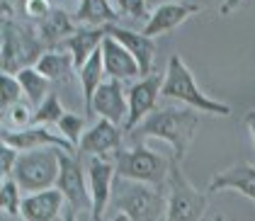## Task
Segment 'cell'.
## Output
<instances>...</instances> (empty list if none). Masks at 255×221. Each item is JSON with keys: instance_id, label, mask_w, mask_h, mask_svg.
<instances>
[{"instance_id": "obj_1", "label": "cell", "mask_w": 255, "mask_h": 221, "mask_svg": "<svg viewBox=\"0 0 255 221\" xmlns=\"http://www.w3.org/2000/svg\"><path fill=\"white\" fill-rule=\"evenodd\" d=\"M197 117L192 110H177V107H158L156 112H151L146 119L138 124L136 129L129 134V139L134 146H143L146 139H163L173 146V158L182 163L192 136L197 131Z\"/></svg>"}, {"instance_id": "obj_2", "label": "cell", "mask_w": 255, "mask_h": 221, "mask_svg": "<svg viewBox=\"0 0 255 221\" xmlns=\"http://www.w3.org/2000/svg\"><path fill=\"white\" fill-rule=\"evenodd\" d=\"M0 66L5 76H17L24 68H34L39 59L49 51L39 34L15 20H2V49H0Z\"/></svg>"}, {"instance_id": "obj_3", "label": "cell", "mask_w": 255, "mask_h": 221, "mask_svg": "<svg viewBox=\"0 0 255 221\" xmlns=\"http://www.w3.org/2000/svg\"><path fill=\"white\" fill-rule=\"evenodd\" d=\"M110 204L129 221H160L163 209H168L163 190H156L143 182L122 180V178L115 180Z\"/></svg>"}, {"instance_id": "obj_4", "label": "cell", "mask_w": 255, "mask_h": 221, "mask_svg": "<svg viewBox=\"0 0 255 221\" xmlns=\"http://www.w3.org/2000/svg\"><path fill=\"white\" fill-rule=\"evenodd\" d=\"M160 95L170 98V100L185 102L187 107H192L197 112H209V114H219V117L231 114L229 105L212 100L209 95H204L199 90V85L192 78V71L182 63L180 56H170V61H168V71H165V78H163V93Z\"/></svg>"}, {"instance_id": "obj_5", "label": "cell", "mask_w": 255, "mask_h": 221, "mask_svg": "<svg viewBox=\"0 0 255 221\" xmlns=\"http://www.w3.org/2000/svg\"><path fill=\"white\" fill-rule=\"evenodd\" d=\"M112 158L117 165V178L143 182V185H151L156 190H165L168 175H170V158L160 156L146 146H134L129 151L122 148Z\"/></svg>"}, {"instance_id": "obj_6", "label": "cell", "mask_w": 255, "mask_h": 221, "mask_svg": "<svg viewBox=\"0 0 255 221\" xmlns=\"http://www.w3.org/2000/svg\"><path fill=\"white\" fill-rule=\"evenodd\" d=\"M59 153L61 148H39L20 153L10 178L20 185V190H27L29 195L51 190V185H56L61 173Z\"/></svg>"}, {"instance_id": "obj_7", "label": "cell", "mask_w": 255, "mask_h": 221, "mask_svg": "<svg viewBox=\"0 0 255 221\" xmlns=\"http://www.w3.org/2000/svg\"><path fill=\"white\" fill-rule=\"evenodd\" d=\"M207 212V195L192 187L175 158H170L168 175V219L165 221H199Z\"/></svg>"}, {"instance_id": "obj_8", "label": "cell", "mask_w": 255, "mask_h": 221, "mask_svg": "<svg viewBox=\"0 0 255 221\" xmlns=\"http://www.w3.org/2000/svg\"><path fill=\"white\" fill-rule=\"evenodd\" d=\"M59 163L61 173L59 180H56V190L66 197L68 209H73L76 214H80V212L93 214V195H90L88 182H85V163L78 156L66 153V151L59 153Z\"/></svg>"}, {"instance_id": "obj_9", "label": "cell", "mask_w": 255, "mask_h": 221, "mask_svg": "<svg viewBox=\"0 0 255 221\" xmlns=\"http://www.w3.org/2000/svg\"><path fill=\"white\" fill-rule=\"evenodd\" d=\"M83 163H85V173L90 180V195H93V221H102L107 204L112 202L117 165H115V158H110V156H90Z\"/></svg>"}, {"instance_id": "obj_10", "label": "cell", "mask_w": 255, "mask_h": 221, "mask_svg": "<svg viewBox=\"0 0 255 221\" xmlns=\"http://www.w3.org/2000/svg\"><path fill=\"white\" fill-rule=\"evenodd\" d=\"M0 139H2L5 146H10V148H15V151H22V153H27V151H39V148H61V151H66V153L78 156V148L68 139H63V136L54 134V131H49V126H27V129H12V131L2 126Z\"/></svg>"}, {"instance_id": "obj_11", "label": "cell", "mask_w": 255, "mask_h": 221, "mask_svg": "<svg viewBox=\"0 0 255 221\" xmlns=\"http://www.w3.org/2000/svg\"><path fill=\"white\" fill-rule=\"evenodd\" d=\"M163 78L165 76H148L141 78L138 83H134L129 88V117L124 121V131L131 134L141 121L146 119L151 112H156V102L163 93Z\"/></svg>"}, {"instance_id": "obj_12", "label": "cell", "mask_w": 255, "mask_h": 221, "mask_svg": "<svg viewBox=\"0 0 255 221\" xmlns=\"http://www.w3.org/2000/svg\"><path fill=\"white\" fill-rule=\"evenodd\" d=\"M117 151H122V131L117 124L107 119H100L78 146V158L85 161L90 156H115Z\"/></svg>"}, {"instance_id": "obj_13", "label": "cell", "mask_w": 255, "mask_h": 221, "mask_svg": "<svg viewBox=\"0 0 255 221\" xmlns=\"http://www.w3.org/2000/svg\"><path fill=\"white\" fill-rule=\"evenodd\" d=\"M199 10H202V2H160L151 12V17L143 27V34L148 39H153L158 34H168L180 22H185L190 15H195Z\"/></svg>"}, {"instance_id": "obj_14", "label": "cell", "mask_w": 255, "mask_h": 221, "mask_svg": "<svg viewBox=\"0 0 255 221\" xmlns=\"http://www.w3.org/2000/svg\"><path fill=\"white\" fill-rule=\"evenodd\" d=\"M107 37L117 39L134 59H136L138 68H141V76L148 78L153 76V56H156V41L148 39L143 32H131V29H122L117 24H110L107 27Z\"/></svg>"}, {"instance_id": "obj_15", "label": "cell", "mask_w": 255, "mask_h": 221, "mask_svg": "<svg viewBox=\"0 0 255 221\" xmlns=\"http://www.w3.org/2000/svg\"><path fill=\"white\" fill-rule=\"evenodd\" d=\"M93 114H98L100 119H107L112 124H124L129 117V105H127V95L122 90L119 81H107L100 85V90L93 98Z\"/></svg>"}, {"instance_id": "obj_16", "label": "cell", "mask_w": 255, "mask_h": 221, "mask_svg": "<svg viewBox=\"0 0 255 221\" xmlns=\"http://www.w3.org/2000/svg\"><path fill=\"white\" fill-rule=\"evenodd\" d=\"M102 59H105V73L110 81H131L141 76V68H138L136 59L119 44L117 39L107 37L102 44Z\"/></svg>"}, {"instance_id": "obj_17", "label": "cell", "mask_w": 255, "mask_h": 221, "mask_svg": "<svg viewBox=\"0 0 255 221\" xmlns=\"http://www.w3.org/2000/svg\"><path fill=\"white\" fill-rule=\"evenodd\" d=\"M63 202H66V197L59 190H44V192L27 195L22 200L20 217L24 221H59Z\"/></svg>"}, {"instance_id": "obj_18", "label": "cell", "mask_w": 255, "mask_h": 221, "mask_svg": "<svg viewBox=\"0 0 255 221\" xmlns=\"http://www.w3.org/2000/svg\"><path fill=\"white\" fill-rule=\"evenodd\" d=\"M207 190L209 192L236 190V192H241L255 202V165L238 163V165H231L229 170H221L219 175H214V180L209 182Z\"/></svg>"}, {"instance_id": "obj_19", "label": "cell", "mask_w": 255, "mask_h": 221, "mask_svg": "<svg viewBox=\"0 0 255 221\" xmlns=\"http://www.w3.org/2000/svg\"><path fill=\"white\" fill-rule=\"evenodd\" d=\"M105 39H107V27H100V29H76V34L71 39L63 41L59 49H66L73 56V63L80 71L90 61V56L102 49Z\"/></svg>"}, {"instance_id": "obj_20", "label": "cell", "mask_w": 255, "mask_h": 221, "mask_svg": "<svg viewBox=\"0 0 255 221\" xmlns=\"http://www.w3.org/2000/svg\"><path fill=\"white\" fill-rule=\"evenodd\" d=\"M37 34L46 44V49H59L63 41L76 34V27L61 7H51V12L37 22Z\"/></svg>"}, {"instance_id": "obj_21", "label": "cell", "mask_w": 255, "mask_h": 221, "mask_svg": "<svg viewBox=\"0 0 255 221\" xmlns=\"http://www.w3.org/2000/svg\"><path fill=\"white\" fill-rule=\"evenodd\" d=\"M119 17V10L115 2L107 0H83L78 5L76 20L83 24H90V29H100V27H110L115 24Z\"/></svg>"}, {"instance_id": "obj_22", "label": "cell", "mask_w": 255, "mask_h": 221, "mask_svg": "<svg viewBox=\"0 0 255 221\" xmlns=\"http://www.w3.org/2000/svg\"><path fill=\"white\" fill-rule=\"evenodd\" d=\"M80 76V85H83V95H85V107H88V112L93 110V98H95V93L100 90V85H102V78H105V59H102V49L95 51L90 61L83 66L78 71Z\"/></svg>"}, {"instance_id": "obj_23", "label": "cell", "mask_w": 255, "mask_h": 221, "mask_svg": "<svg viewBox=\"0 0 255 221\" xmlns=\"http://www.w3.org/2000/svg\"><path fill=\"white\" fill-rule=\"evenodd\" d=\"M34 68L49 81H63L66 76H71V68H76V63L66 49H49Z\"/></svg>"}, {"instance_id": "obj_24", "label": "cell", "mask_w": 255, "mask_h": 221, "mask_svg": "<svg viewBox=\"0 0 255 221\" xmlns=\"http://www.w3.org/2000/svg\"><path fill=\"white\" fill-rule=\"evenodd\" d=\"M22 85V93H24V98L29 100V105L34 107V110H39L44 100L51 95V90H49V78H44L37 68H24L20 71L17 76H15Z\"/></svg>"}, {"instance_id": "obj_25", "label": "cell", "mask_w": 255, "mask_h": 221, "mask_svg": "<svg viewBox=\"0 0 255 221\" xmlns=\"http://www.w3.org/2000/svg\"><path fill=\"white\" fill-rule=\"evenodd\" d=\"M63 114H66V110H63V105H61L59 95L51 90V95L44 100V105H41L39 110H34L32 126H51V124L59 126V121L63 119Z\"/></svg>"}, {"instance_id": "obj_26", "label": "cell", "mask_w": 255, "mask_h": 221, "mask_svg": "<svg viewBox=\"0 0 255 221\" xmlns=\"http://www.w3.org/2000/svg\"><path fill=\"white\" fill-rule=\"evenodd\" d=\"M22 200H24V197H20V185L12 180V178L2 180V185H0V202H2V212H5V214H10V217L22 214Z\"/></svg>"}, {"instance_id": "obj_27", "label": "cell", "mask_w": 255, "mask_h": 221, "mask_svg": "<svg viewBox=\"0 0 255 221\" xmlns=\"http://www.w3.org/2000/svg\"><path fill=\"white\" fill-rule=\"evenodd\" d=\"M22 95H24V93H22L20 81H17L15 76H5V73H2V78H0V105H2V112L12 110V107L20 102Z\"/></svg>"}, {"instance_id": "obj_28", "label": "cell", "mask_w": 255, "mask_h": 221, "mask_svg": "<svg viewBox=\"0 0 255 221\" xmlns=\"http://www.w3.org/2000/svg\"><path fill=\"white\" fill-rule=\"evenodd\" d=\"M83 129H85V119L78 117V114H73V112H66L63 114V119L59 121V131L63 139H68L76 148L80 146V141H83Z\"/></svg>"}, {"instance_id": "obj_29", "label": "cell", "mask_w": 255, "mask_h": 221, "mask_svg": "<svg viewBox=\"0 0 255 221\" xmlns=\"http://www.w3.org/2000/svg\"><path fill=\"white\" fill-rule=\"evenodd\" d=\"M115 5H117V10H119V17L122 15H129L134 20H146V15H148V2H141V0H115Z\"/></svg>"}, {"instance_id": "obj_30", "label": "cell", "mask_w": 255, "mask_h": 221, "mask_svg": "<svg viewBox=\"0 0 255 221\" xmlns=\"http://www.w3.org/2000/svg\"><path fill=\"white\" fill-rule=\"evenodd\" d=\"M17 158H20V153L15 148H10L5 143L0 146V175H2V180H7L12 175V170L17 165Z\"/></svg>"}, {"instance_id": "obj_31", "label": "cell", "mask_w": 255, "mask_h": 221, "mask_svg": "<svg viewBox=\"0 0 255 221\" xmlns=\"http://www.w3.org/2000/svg\"><path fill=\"white\" fill-rule=\"evenodd\" d=\"M10 112V121L15 124V126H20V129H27V126H32V117H29V110L27 107H22V105H15L12 110H7ZM5 112V114H7Z\"/></svg>"}, {"instance_id": "obj_32", "label": "cell", "mask_w": 255, "mask_h": 221, "mask_svg": "<svg viewBox=\"0 0 255 221\" xmlns=\"http://www.w3.org/2000/svg\"><path fill=\"white\" fill-rule=\"evenodd\" d=\"M24 10H27V15H29V17H34V20H44V17L51 12V5H49V2H44V0H29V2H24Z\"/></svg>"}, {"instance_id": "obj_33", "label": "cell", "mask_w": 255, "mask_h": 221, "mask_svg": "<svg viewBox=\"0 0 255 221\" xmlns=\"http://www.w3.org/2000/svg\"><path fill=\"white\" fill-rule=\"evenodd\" d=\"M246 126H248V131H251V136L255 141V110L248 112V117H246Z\"/></svg>"}, {"instance_id": "obj_34", "label": "cell", "mask_w": 255, "mask_h": 221, "mask_svg": "<svg viewBox=\"0 0 255 221\" xmlns=\"http://www.w3.org/2000/svg\"><path fill=\"white\" fill-rule=\"evenodd\" d=\"M61 221H78V214H76L73 209H68V212H63V217H61Z\"/></svg>"}, {"instance_id": "obj_35", "label": "cell", "mask_w": 255, "mask_h": 221, "mask_svg": "<svg viewBox=\"0 0 255 221\" xmlns=\"http://www.w3.org/2000/svg\"><path fill=\"white\" fill-rule=\"evenodd\" d=\"M112 221H124V217H122V214H119V217H115V219Z\"/></svg>"}, {"instance_id": "obj_36", "label": "cell", "mask_w": 255, "mask_h": 221, "mask_svg": "<svg viewBox=\"0 0 255 221\" xmlns=\"http://www.w3.org/2000/svg\"><path fill=\"white\" fill-rule=\"evenodd\" d=\"M212 221H226V219H224V217H214V219H212Z\"/></svg>"}]
</instances>
